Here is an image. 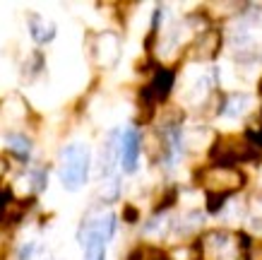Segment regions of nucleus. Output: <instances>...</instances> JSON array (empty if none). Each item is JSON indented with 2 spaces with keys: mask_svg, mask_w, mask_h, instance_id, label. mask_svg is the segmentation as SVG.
Here are the masks:
<instances>
[{
  "mask_svg": "<svg viewBox=\"0 0 262 260\" xmlns=\"http://www.w3.org/2000/svg\"><path fill=\"white\" fill-rule=\"evenodd\" d=\"M58 176L68 190H80L89 178V147L82 142H70L60 150Z\"/></svg>",
  "mask_w": 262,
  "mask_h": 260,
  "instance_id": "nucleus-1",
  "label": "nucleus"
},
{
  "mask_svg": "<svg viewBox=\"0 0 262 260\" xmlns=\"http://www.w3.org/2000/svg\"><path fill=\"white\" fill-rule=\"evenodd\" d=\"M195 181L200 188H205V195L229 197L246 186V173L238 166H207L195 173Z\"/></svg>",
  "mask_w": 262,
  "mask_h": 260,
  "instance_id": "nucleus-2",
  "label": "nucleus"
},
{
  "mask_svg": "<svg viewBox=\"0 0 262 260\" xmlns=\"http://www.w3.org/2000/svg\"><path fill=\"white\" fill-rule=\"evenodd\" d=\"M260 152L255 145L246 140V135H222L212 142L209 147V159L212 166H238L243 162H255L260 157Z\"/></svg>",
  "mask_w": 262,
  "mask_h": 260,
  "instance_id": "nucleus-3",
  "label": "nucleus"
},
{
  "mask_svg": "<svg viewBox=\"0 0 262 260\" xmlns=\"http://www.w3.org/2000/svg\"><path fill=\"white\" fill-rule=\"evenodd\" d=\"M200 260H238L241 248L233 244V236L229 231H209L200 241Z\"/></svg>",
  "mask_w": 262,
  "mask_h": 260,
  "instance_id": "nucleus-4",
  "label": "nucleus"
},
{
  "mask_svg": "<svg viewBox=\"0 0 262 260\" xmlns=\"http://www.w3.org/2000/svg\"><path fill=\"white\" fill-rule=\"evenodd\" d=\"M116 234V214L113 212H99L94 217L84 219V224L77 231V238H80L82 246L87 244H103Z\"/></svg>",
  "mask_w": 262,
  "mask_h": 260,
  "instance_id": "nucleus-5",
  "label": "nucleus"
},
{
  "mask_svg": "<svg viewBox=\"0 0 262 260\" xmlns=\"http://www.w3.org/2000/svg\"><path fill=\"white\" fill-rule=\"evenodd\" d=\"M140 150H142V140L135 128H127L123 137H120V164L125 173L137 171V162H140Z\"/></svg>",
  "mask_w": 262,
  "mask_h": 260,
  "instance_id": "nucleus-6",
  "label": "nucleus"
},
{
  "mask_svg": "<svg viewBox=\"0 0 262 260\" xmlns=\"http://www.w3.org/2000/svg\"><path fill=\"white\" fill-rule=\"evenodd\" d=\"M222 32H216V29H207V32H202L198 36V41H195V46H192V58H198V61H212V58H216V53L222 51Z\"/></svg>",
  "mask_w": 262,
  "mask_h": 260,
  "instance_id": "nucleus-7",
  "label": "nucleus"
},
{
  "mask_svg": "<svg viewBox=\"0 0 262 260\" xmlns=\"http://www.w3.org/2000/svg\"><path fill=\"white\" fill-rule=\"evenodd\" d=\"M118 55H120V41H118L116 34L106 32L96 39V61H99L101 65H106V68L116 65Z\"/></svg>",
  "mask_w": 262,
  "mask_h": 260,
  "instance_id": "nucleus-8",
  "label": "nucleus"
},
{
  "mask_svg": "<svg viewBox=\"0 0 262 260\" xmlns=\"http://www.w3.org/2000/svg\"><path fill=\"white\" fill-rule=\"evenodd\" d=\"M29 32L36 44H48L56 39V22H51L43 15H32L29 17Z\"/></svg>",
  "mask_w": 262,
  "mask_h": 260,
  "instance_id": "nucleus-9",
  "label": "nucleus"
},
{
  "mask_svg": "<svg viewBox=\"0 0 262 260\" xmlns=\"http://www.w3.org/2000/svg\"><path fill=\"white\" fill-rule=\"evenodd\" d=\"M116 140H118V133H111L108 140L103 142V150H101V176H111L113 164H116Z\"/></svg>",
  "mask_w": 262,
  "mask_h": 260,
  "instance_id": "nucleus-10",
  "label": "nucleus"
},
{
  "mask_svg": "<svg viewBox=\"0 0 262 260\" xmlns=\"http://www.w3.org/2000/svg\"><path fill=\"white\" fill-rule=\"evenodd\" d=\"M8 147L12 154H17L19 159H27L32 154V140L22 133H10L8 135Z\"/></svg>",
  "mask_w": 262,
  "mask_h": 260,
  "instance_id": "nucleus-11",
  "label": "nucleus"
},
{
  "mask_svg": "<svg viewBox=\"0 0 262 260\" xmlns=\"http://www.w3.org/2000/svg\"><path fill=\"white\" fill-rule=\"evenodd\" d=\"M130 260H168V255L157 246H137L135 251L130 253Z\"/></svg>",
  "mask_w": 262,
  "mask_h": 260,
  "instance_id": "nucleus-12",
  "label": "nucleus"
},
{
  "mask_svg": "<svg viewBox=\"0 0 262 260\" xmlns=\"http://www.w3.org/2000/svg\"><path fill=\"white\" fill-rule=\"evenodd\" d=\"M118 195H120V181H118V176H111V178L99 188V200L108 205V203H116Z\"/></svg>",
  "mask_w": 262,
  "mask_h": 260,
  "instance_id": "nucleus-13",
  "label": "nucleus"
},
{
  "mask_svg": "<svg viewBox=\"0 0 262 260\" xmlns=\"http://www.w3.org/2000/svg\"><path fill=\"white\" fill-rule=\"evenodd\" d=\"M84 260H106V246L87 244L84 246Z\"/></svg>",
  "mask_w": 262,
  "mask_h": 260,
  "instance_id": "nucleus-14",
  "label": "nucleus"
},
{
  "mask_svg": "<svg viewBox=\"0 0 262 260\" xmlns=\"http://www.w3.org/2000/svg\"><path fill=\"white\" fill-rule=\"evenodd\" d=\"M166 217H154V219L149 222V224H147V227H144V231H147V234H159V236H164V234H166Z\"/></svg>",
  "mask_w": 262,
  "mask_h": 260,
  "instance_id": "nucleus-15",
  "label": "nucleus"
},
{
  "mask_svg": "<svg viewBox=\"0 0 262 260\" xmlns=\"http://www.w3.org/2000/svg\"><path fill=\"white\" fill-rule=\"evenodd\" d=\"M36 251H39V244H36V241H29V244H24L22 251H19V260H34Z\"/></svg>",
  "mask_w": 262,
  "mask_h": 260,
  "instance_id": "nucleus-16",
  "label": "nucleus"
},
{
  "mask_svg": "<svg viewBox=\"0 0 262 260\" xmlns=\"http://www.w3.org/2000/svg\"><path fill=\"white\" fill-rule=\"evenodd\" d=\"M123 217H125L127 222H137V210L133 205H125V212H123Z\"/></svg>",
  "mask_w": 262,
  "mask_h": 260,
  "instance_id": "nucleus-17",
  "label": "nucleus"
},
{
  "mask_svg": "<svg viewBox=\"0 0 262 260\" xmlns=\"http://www.w3.org/2000/svg\"><path fill=\"white\" fill-rule=\"evenodd\" d=\"M5 169H8V166H5V159L0 157V178H3V173H5Z\"/></svg>",
  "mask_w": 262,
  "mask_h": 260,
  "instance_id": "nucleus-18",
  "label": "nucleus"
},
{
  "mask_svg": "<svg viewBox=\"0 0 262 260\" xmlns=\"http://www.w3.org/2000/svg\"><path fill=\"white\" fill-rule=\"evenodd\" d=\"M257 92L262 94V77H260V82H257Z\"/></svg>",
  "mask_w": 262,
  "mask_h": 260,
  "instance_id": "nucleus-19",
  "label": "nucleus"
}]
</instances>
